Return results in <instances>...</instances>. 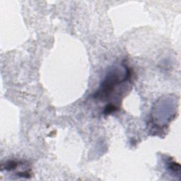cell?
Wrapping results in <instances>:
<instances>
[{
  "label": "cell",
  "instance_id": "obj_1",
  "mask_svg": "<svg viewBox=\"0 0 181 181\" xmlns=\"http://www.w3.org/2000/svg\"><path fill=\"white\" fill-rule=\"evenodd\" d=\"M127 79H128V78L127 77L120 78L118 73L117 72L116 69L111 71L102 82L100 88L94 94V97L101 99L107 98L114 90L115 86H118V84H120V83L127 80Z\"/></svg>",
  "mask_w": 181,
  "mask_h": 181
},
{
  "label": "cell",
  "instance_id": "obj_2",
  "mask_svg": "<svg viewBox=\"0 0 181 181\" xmlns=\"http://www.w3.org/2000/svg\"><path fill=\"white\" fill-rule=\"evenodd\" d=\"M22 163L19 162V161H7L5 164L4 169H6V171H11V170H14L15 168H17L19 165H21Z\"/></svg>",
  "mask_w": 181,
  "mask_h": 181
},
{
  "label": "cell",
  "instance_id": "obj_3",
  "mask_svg": "<svg viewBox=\"0 0 181 181\" xmlns=\"http://www.w3.org/2000/svg\"><path fill=\"white\" fill-rule=\"evenodd\" d=\"M117 110H118V108H117L116 106H115L113 104H108V106H106V108H105L103 113L105 115H108L111 114L113 112L116 111Z\"/></svg>",
  "mask_w": 181,
  "mask_h": 181
},
{
  "label": "cell",
  "instance_id": "obj_4",
  "mask_svg": "<svg viewBox=\"0 0 181 181\" xmlns=\"http://www.w3.org/2000/svg\"><path fill=\"white\" fill-rule=\"evenodd\" d=\"M168 168L169 169H171V171H174V172H179L180 171V165L178 164H176V163L175 162H172L170 163L169 164H168Z\"/></svg>",
  "mask_w": 181,
  "mask_h": 181
}]
</instances>
